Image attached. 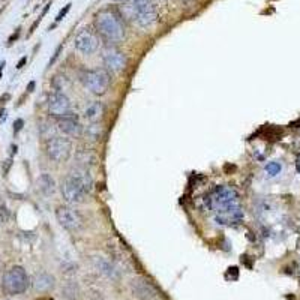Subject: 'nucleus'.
<instances>
[{
  "instance_id": "cd10ccee",
  "label": "nucleus",
  "mask_w": 300,
  "mask_h": 300,
  "mask_svg": "<svg viewBox=\"0 0 300 300\" xmlns=\"http://www.w3.org/2000/svg\"><path fill=\"white\" fill-rule=\"evenodd\" d=\"M18 35H20V30H17V32H15V33H14V35H12V36L9 38V42H14V41H15V39L18 38Z\"/></svg>"
},
{
  "instance_id": "1a4fd4ad",
  "label": "nucleus",
  "mask_w": 300,
  "mask_h": 300,
  "mask_svg": "<svg viewBox=\"0 0 300 300\" xmlns=\"http://www.w3.org/2000/svg\"><path fill=\"white\" fill-rule=\"evenodd\" d=\"M74 47H75V50H77L80 54L90 56V54H93V53L98 51V48H99V38H98V35L93 30L83 29V30H80L77 35H75Z\"/></svg>"
},
{
  "instance_id": "7ed1b4c3",
  "label": "nucleus",
  "mask_w": 300,
  "mask_h": 300,
  "mask_svg": "<svg viewBox=\"0 0 300 300\" xmlns=\"http://www.w3.org/2000/svg\"><path fill=\"white\" fill-rule=\"evenodd\" d=\"M96 27L99 35L108 44H119L125 39V24L117 11L107 8L96 14Z\"/></svg>"
},
{
  "instance_id": "20e7f679",
  "label": "nucleus",
  "mask_w": 300,
  "mask_h": 300,
  "mask_svg": "<svg viewBox=\"0 0 300 300\" xmlns=\"http://www.w3.org/2000/svg\"><path fill=\"white\" fill-rule=\"evenodd\" d=\"M81 81L87 90H90L96 96H102L108 92L111 86V75L105 68L87 69L81 75Z\"/></svg>"
},
{
  "instance_id": "6e6552de",
  "label": "nucleus",
  "mask_w": 300,
  "mask_h": 300,
  "mask_svg": "<svg viewBox=\"0 0 300 300\" xmlns=\"http://www.w3.org/2000/svg\"><path fill=\"white\" fill-rule=\"evenodd\" d=\"M56 219L68 231H78L83 227V216L71 206H59L56 209Z\"/></svg>"
},
{
  "instance_id": "dca6fc26",
  "label": "nucleus",
  "mask_w": 300,
  "mask_h": 300,
  "mask_svg": "<svg viewBox=\"0 0 300 300\" xmlns=\"http://www.w3.org/2000/svg\"><path fill=\"white\" fill-rule=\"evenodd\" d=\"M104 111H105L104 104L99 102V101H93V102L86 105V108L83 111V116L89 122H99V119L102 117Z\"/></svg>"
},
{
  "instance_id": "9b49d317",
  "label": "nucleus",
  "mask_w": 300,
  "mask_h": 300,
  "mask_svg": "<svg viewBox=\"0 0 300 300\" xmlns=\"http://www.w3.org/2000/svg\"><path fill=\"white\" fill-rule=\"evenodd\" d=\"M131 291L140 300H161L156 287L144 278H134L131 281Z\"/></svg>"
},
{
  "instance_id": "aec40b11",
  "label": "nucleus",
  "mask_w": 300,
  "mask_h": 300,
  "mask_svg": "<svg viewBox=\"0 0 300 300\" xmlns=\"http://www.w3.org/2000/svg\"><path fill=\"white\" fill-rule=\"evenodd\" d=\"M264 170H266V173L270 176V177H275V176H278L279 173H281V170H282V165L279 164V162H276V161H273V162H269L266 167H264Z\"/></svg>"
},
{
  "instance_id": "423d86ee",
  "label": "nucleus",
  "mask_w": 300,
  "mask_h": 300,
  "mask_svg": "<svg viewBox=\"0 0 300 300\" xmlns=\"http://www.w3.org/2000/svg\"><path fill=\"white\" fill-rule=\"evenodd\" d=\"M27 287H29V276L23 267L14 266L5 272L2 278V288L6 294L9 296L21 294L27 290Z\"/></svg>"
},
{
  "instance_id": "ddd939ff",
  "label": "nucleus",
  "mask_w": 300,
  "mask_h": 300,
  "mask_svg": "<svg viewBox=\"0 0 300 300\" xmlns=\"http://www.w3.org/2000/svg\"><path fill=\"white\" fill-rule=\"evenodd\" d=\"M57 126L65 135H69V137L78 138V137H81L84 134V126L81 125V122L78 120V117L75 116L74 113H71L68 116H63V117H59L57 119Z\"/></svg>"
},
{
  "instance_id": "f257e3e1",
  "label": "nucleus",
  "mask_w": 300,
  "mask_h": 300,
  "mask_svg": "<svg viewBox=\"0 0 300 300\" xmlns=\"http://www.w3.org/2000/svg\"><path fill=\"white\" fill-rule=\"evenodd\" d=\"M207 206L213 212L215 221L225 227L240 222L245 216L240 197L230 186H216L207 198Z\"/></svg>"
},
{
  "instance_id": "0eeeda50",
  "label": "nucleus",
  "mask_w": 300,
  "mask_h": 300,
  "mask_svg": "<svg viewBox=\"0 0 300 300\" xmlns=\"http://www.w3.org/2000/svg\"><path fill=\"white\" fill-rule=\"evenodd\" d=\"M45 152L51 161L59 164L66 162L72 153V143L66 137H60V135L51 137L45 144Z\"/></svg>"
},
{
  "instance_id": "39448f33",
  "label": "nucleus",
  "mask_w": 300,
  "mask_h": 300,
  "mask_svg": "<svg viewBox=\"0 0 300 300\" xmlns=\"http://www.w3.org/2000/svg\"><path fill=\"white\" fill-rule=\"evenodd\" d=\"M131 14L137 24L143 29L152 27L158 20V12L153 0H129L128 3Z\"/></svg>"
},
{
  "instance_id": "7c9ffc66",
  "label": "nucleus",
  "mask_w": 300,
  "mask_h": 300,
  "mask_svg": "<svg viewBox=\"0 0 300 300\" xmlns=\"http://www.w3.org/2000/svg\"><path fill=\"white\" fill-rule=\"evenodd\" d=\"M5 66V62H2V65H0V78H2V69Z\"/></svg>"
},
{
  "instance_id": "4be33fe9",
  "label": "nucleus",
  "mask_w": 300,
  "mask_h": 300,
  "mask_svg": "<svg viewBox=\"0 0 300 300\" xmlns=\"http://www.w3.org/2000/svg\"><path fill=\"white\" fill-rule=\"evenodd\" d=\"M9 216H11L9 210L6 209L5 203H3L2 200H0V221H2V222H8Z\"/></svg>"
},
{
  "instance_id": "f3484780",
  "label": "nucleus",
  "mask_w": 300,
  "mask_h": 300,
  "mask_svg": "<svg viewBox=\"0 0 300 300\" xmlns=\"http://www.w3.org/2000/svg\"><path fill=\"white\" fill-rule=\"evenodd\" d=\"M38 188L45 197H51L56 192V182L48 173H42L38 177Z\"/></svg>"
},
{
  "instance_id": "c756f323",
  "label": "nucleus",
  "mask_w": 300,
  "mask_h": 300,
  "mask_svg": "<svg viewBox=\"0 0 300 300\" xmlns=\"http://www.w3.org/2000/svg\"><path fill=\"white\" fill-rule=\"evenodd\" d=\"M296 170L300 173V156L297 158V161H296Z\"/></svg>"
},
{
  "instance_id": "f8f14e48",
  "label": "nucleus",
  "mask_w": 300,
  "mask_h": 300,
  "mask_svg": "<svg viewBox=\"0 0 300 300\" xmlns=\"http://www.w3.org/2000/svg\"><path fill=\"white\" fill-rule=\"evenodd\" d=\"M102 63L110 72H122L128 65V59L120 50L114 47H107L102 51Z\"/></svg>"
},
{
  "instance_id": "393cba45",
  "label": "nucleus",
  "mask_w": 300,
  "mask_h": 300,
  "mask_svg": "<svg viewBox=\"0 0 300 300\" xmlns=\"http://www.w3.org/2000/svg\"><path fill=\"white\" fill-rule=\"evenodd\" d=\"M26 62H27V57H26V56H24V57H21V59H20V62L17 63V68H18V69H21V68L26 65Z\"/></svg>"
},
{
  "instance_id": "bb28decb",
  "label": "nucleus",
  "mask_w": 300,
  "mask_h": 300,
  "mask_svg": "<svg viewBox=\"0 0 300 300\" xmlns=\"http://www.w3.org/2000/svg\"><path fill=\"white\" fill-rule=\"evenodd\" d=\"M11 164H12V161L11 159H8V161H5V168H3V173L6 174L8 173V170H9V167H11Z\"/></svg>"
},
{
  "instance_id": "9d476101",
  "label": "nucleus",
  "mask_w": 300,
  "mask_h": 300,
  "mask_svg": "<svg viewBox=\"0 0 300 300\" xmlns=\"http://www.w3.org/2000/svg\"><path fill=\"white\" fill-rule=\"evenodd\" d=\"M72 102L68 98V95L65 92H57L54 90L53 93H50L48 96V111L51 116L54 117H63L71 114L72 111Z\"/></svg>"
},
{
  "instance_id": "2eb2a0df",
  "label": "nucleus",
  "mask_w": 300,
  "mask_h": 300,
  "mask_svg": "<svg viewBox=\"0 0 300 300\" xmlns=\"http://www.w3.org/2000/svg\"><path fill=\"white\" fill-rule=\"evenodd\" d=\"M56 285V279L53 275L47 273V272H41L36 273L33 278V288L38 293H48L54 288Z\"/></svg>"
},
{
  "instance_id": "412c9836",
  "label": "nucleus",
  "mask_w": 300,
  "mask_h": 300,
  "mask_svg": "<svg viewBox=\"0 0 300 300\" xmlns=\"http://www.w3.org/2000/svg\"><path fill=\"white\" fill-rule=\"evenodd\" d=\"M53 86L57 92H63L68 86V78L62 77V75H56V77L53 78Z\"/></svg>"
},
{
  "instance_id": "f03ea898",
  "label": "nucleus",
  "mask_w": 300,
  "mask_h": 300,
  "mask_svg": "<svg viewBox=\"0 0 300 300\" xmlns=\"http://www.w3.org/2000/svg\"><path fill=\"white\" fill-rule=\"evenodd\" d=\"M60 191L66 203L69 204L83 203L86 195H89L93 191V177L89 168L77 167L75 170H72L62 180Z\"/></svg>"
},
{
  "instance_id": "2f4dec72",
  "label": "nucleus",
  "mask_w": 300,
  "mask_h": 300,
  "mask_svg": "<svg viewBox=\"0 0 300 300\" xmlns=\"http://www.w3.org/2000/svg\"><path fill=\"white\" fill-rule=\"evenodd\" d=\"M12 153H17V146H12Z\"/></svg>"
},
{
  "instance_id": "a878e982",
  "label": "nucleus",
  "mask_w": 300,
  "mask_h": 300,
  "mask_svg": "<svg viewBox=\"0 0 300 300\" xmlns=\"http://www.w3.org/2000/svg\"><path fill=\"white\" fill-rule=\"evenodd\" d=\"M6 120V110H2L0 111V123H3Z\"/></svg>"
},
{
  "instance_id": "a211bd4d",
  "label": "nucleus",
  "mask_w": 300,
  "mask_h": 300,
  "mask_svg": "<svg viewBox=\"0 0 300 300\" xmlns=\"http://www.w3.org/2000/svg\"><path fill=\"white\" fill-rule=\"evenodd\" d=\"M84 134L89 140L92 141H98L102 137V126L99 122H90L86 128H84Z\"/></svg>"
},
{
  "instance_id": "6ab92c4d",
  "label": "nucleus",
  "mask_w": 300,
  "mask_h": 300,
  "mask_svg": "<svg viewBox=\"0 0 300 300\" xmlns=\"http://www.w3.org/2000/svg\"><path fill=\"white\" fill-rule=\"evenodd\" d=\"M75 158H77V161H78V167H83V168H89L95 162V155L87 152V150H81V152L77 153Z\"/></svg>"
},
{
  "instance_id": "b1692460",
  "label": "nucleus",
  "mask_w": 300,
  "mask_h": 300,
  "mask_svg": "<svg viewBox=\"0 0 300 300\" xmlns=\"http://www.w3.org/2000/svg\"><path fill=\"white\" fill-rule=\"evenodd\" d=\"M23 125H24V120L23 119H17L15 123H14V134H18L21 131Z\"/></svg>"
},
{
  "instance_id": "4468645a",
  "label": "nucleus",
  "mask_w": 300,
  "mask_h": 300,
  "mask_svg": "<svg viewBox=\"0 0 300 300\" xmlns=\"http://www.w3.org/2000/svg\"><path fill=\"white\" fill-rule=\"evenodd\" d=\"M92 264L95 267L96 272H99L101 275H104L105 278L111 279V281H117L120 278V272L119 269L114 266V263L102 255H95L92 257Z\"/></svg>"
},
{
  "instance_id": "c85d7f7f",
  "label": "nucleus",
  "mask_w": 300,
  "mask_h": 300,
  "mask_svg": "<svg viewBox=\"0 0 300 300\" xmlns=\"http://www.w3.org/2000/svg\"><path fill=\"white\" fill-rule=\"evenodd\" d=\"M33 89H35V81H30L29 86H27V90H29V92H33Z\"/></svg>"
},
{
  "instance_id": "5701e85b",
  "label": "nucleus",
  "mask_w": 300,
  "mask_h": 300,
  "mask_svg": "<svg viewBox=\"0 0 300 300\" xmlns=\"http://www.w3.org/2000/svg\"><path fill=\"white\" fill-rule=\"evenodd\" d=\"M71 6H72V5H71V3H68V5H66V6H65V8H63V9H62V11H60L59 14H57V17H56V21H57V23H59V21H62V20L65 18V15H66V14L69 12Z\"/></svg>"
}]
</instances>
